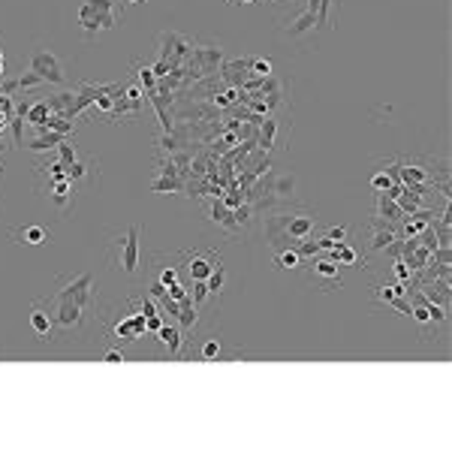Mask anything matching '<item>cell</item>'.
<instances>
[{"mask_svg":"<svg viewBox=\"0 0 452 452\" xmlns=\"http://www.w3.org/2000/svg\"><path fill=\"white\" fill-rule=\"evenodd\" d=\"M281 30H284V37H289V39H301V37H308V34H317V21H314V15H310L305 6H301L296 15L284 18Z\"/></svg>","mask_w":452,"mask_h":452,"instance_id":"obj_7","label":"cell"},{"mask_svg":"<svg viewBox=\"0 0 452 452\" xmlns=\"http://www.w3.org/2000/svg\"><path fill=\"white\" fill-rule=\"evenodd\" d=\"M157 338L169 350V356H181V350H184V329H181L178 322H163V326L157 329Z\"/></svg>","mask_w":452,"mask_h":452,"instance_id":"obj_12","label":"cell"},{"mask_svg":"<svg viewBox=\"0 0 452 452\" xmlns=\"http://www.w3.org/2000/svg\"><path fill=\"white\" fill-rule=\"evenodd\" d=\"M42 196H46L61 214L70 211L75 206V181H70L67 175L49 178V187H42Z\"/></svg>","mask_w":452,"mask_h":452,"instance_id":"obj_6","label":"cell"},{"mask_svg":"<svg viewBox=\"0 0 452 452\" xmlns=\"http://www.w3.org/2000/svg\"><path fill=\"white\" fill-rule=\"evenodd\" d=\"M136 70H139V79H142L145 88H148V91H154V79H157L154 70H151V67H136Z\"/></svg>","mask_w":452,"mask_h":452,"instance_id":"obj_28","label":"cell"},{"mask_svg":"<svg viewBox=\"0 0 452 452\" xmlns=\"http://www.w3.org/2000/svg\"><path fill=\"white\" fill-rule=\"evenodd\" d=\"M184 260H187V275L190 281H206V277L220 265V253L214 251H202V247H193V251H184Z\"/></svg>","mask_w":452,"mask_h":452,"instance_id":"obj_5","label":"cell"},{"mask_svg":"<svg viewBox=\"0 0 452 452\" xmlns=\"http://www.w3.org/2000/svg\"><path fill=\"white\" fill-rule=\"evenodd\" d=\"M268 196H265V206H289V202H296V193H299V175L296 172H284V175H277L268 181Z\"/></svg>","mask_w":452,"mask_h":452,"instance_id":"obj_4","label":"cell"},{"mask_svg":"<svg viewBox=\"0 0 452 452\" xmlns=\"http://www.w3.org/2000/svg\"><path fill=\"white\" fill-rule=\"evenodd\" d=\"M103 362H109V365L124 362V347H109V350L103 353Z\"/></svg>","mask_w":452,"mask_h":452,"instance_id":"obj_29","label":"cell"},{"mask_svg":"<svg viewBox=\"0 0 452 452\" xmlns=\"http://www.w3.org/2000/svg\"><path fill=\"white\" fill-rule=\"evenodd\" d=\"M139 239H142V226L133 223V226H127L124 232H118L115 239L109 241V263H112L115 272H124L130 277L139 272V253H142Z\"/></svg>","mask_w":452,"mask_h":452,"instance_id":"obj_2","label":"cell"},{"mask_svg":"<svg viewBox=\"0 0 452 452\" xmlns=\"http://www.w3.org/2000/svg\"><path fill=\"white\" fill-rule=\"evenodd\" d=\"M308 272L310 277H320V281H326V287H341V272H338V263L335 260H322V253L314 256L308 265Z\"/></svg>","mask_w":452,"mask_h":452,"instance_id":"obj_11","label":"cell"},{"mask_svg":"<svg viewBox=\"0 0 452 452\" xmlns=\"http://www.w3.org/2000/svg\"><path fill=\"white\" fill-rule=\"evenodd\" d=\"M55 142H61V136H55V133H49V139H37L34 145V151H46V148H55Z\"/></svg>","mask_w":452,"mask_h":452,"instance_id":"obj_31","label":"cell"},{"mask_svg":"<svg viewBox=\"0 0 452 452\" xmlns=\"http://www.w3.org/2000/svg\"><path fill=\"white\" fill-rule=\"evenodd\" d=\"M347 235H350V226H329V230H326V239H329L332 244L347 241Z\"/></svg>","mask_w":452,"mask_h":452,"instance_id":"obj_25","label":"cell"},{"mask_svg":"<svg viewBox=\"0 0 452 452\" xmlns=\"http://www.w3.org/2000/svg\"><path fill=\"white\" fill-rule=\"evenodd\" d=\"M0 61H4V49H0Z\"/></svg>","mask_w":452,"mask_h":452,"instance_id":"obj_35","label":"cell"},{"mask_svg":"<svg viewBox=\"0 0 452 452\" xmlns=\"http://www.w3.org/2000/svg\"><path fill=\"white\" fill-rule=\"evenodd\" d=\"M230 4H260V0H230Z\"/></svg>","mask_w":452,"mask_h":452,"instance_id":"obj_33","label":"cell"},{"mask_svg":"<svg viewBox=\"0 0 452 452\" xmlns=\"http://www.w3.org/2000/svg\"><path fill=\"white\" fill-rule=\"evenodd\" d=\"M15 84H18V88H25V91H27V88H37V84H46V82H42L37 73H30V70H27L25 75H18Z\"/></svg>","mask_w":452,"mask_h":452,"instance_id":"obj_27","label":"cell"},{"mask_svg":"<svg viewBox=\"0 0 452 452\" xmlns=\"http://www.w3.org/2000/svg\"><path fill=\"white\" fill-rule=\"evenodd\" d=\"M377 218L389 220V223H398L404 218V211L398 208V202L392 196H386V193H377Z\"/></svg>","mask_w":452,"mask_h":452,"instance_id":"obj_15","label":"cell"},{"mask_svg":"<svg viewBox=\"0 0 452 452\" xmlns=\"http://www.w3.org/2000/svg\"><path fill=\"white\" fill-rule=\"evenodd\" d=\"M42 118H46V103H39V106H37L34 115H30V121H34V124H42Z\"/></svg>","mask_w":452,"mask_h":452,"instance_id":"obj_32","label":"cell"},{"mask_svg":"<svg viewBox=\"0 0 452 452\" xmlns=\"http://www.w3.org/2000/svg\"><path fill=\"white\" fill-rule=\"evenodd\" d=\"M386 166H389V163H386ZM368 184H371L374 193H386V190L395 184V172H392V166H389V169H377L374 175H371Z\"/></svg>","mask_w":452,"mask_h":452,"instance_id":"obj_20","label":"cell"},{"mask_svg":"<svg viewBox=\"0 0 452 452\" xmlns=\"http://www.w3.org/2000/svg\"><path fill=\"white\" fill-rule=\"evenodd\" d=\"M124 18V6L121 0H84L79 6V25L82 34L94 39L96 34H106V30H115Z\"/></svg>","mask_w":452,"mask_h":452,"instance_id":"obj_1","label":"cell"},{"mask_svg":"<svg viewBox=\"0 0 452 452\" xmlns=\"http://www.w3.org/2000/svg\"><path fill=\"white\" fill-rule=\"evenodd\" d=\"M371 296H374L377 301H383V305H392L395 299L407 296V287H404V284H386V287L374 284V287H371Z\"/></svg>","mask_w":452,"mask_h":452,"instance_id":"obj_16","label":"cell"},{"mask_svg":"<svg viewBox=\"0 0 452 452\" xmlns=\"http://www.w3.org/2000/svg\"><path fill=\"white\" fill-rule=\"evenodd\" d=\"M9 235H13L15 244H25V247H42L51 241V232L39 223H25V226H18V230H9Z\"/></svg>","mask_w":452,"mask_h":452,"instance_id":"obj_8","label":"cell"},{"mask_svg":"<svg viewBox=\"0 0 452 452\" xmlns=\"http://www.w3.org/2000/svg\"><path fill=\"white\" fill-rule=\"evenodd\" d=\"M272 70H275V63L268 58H251V75L253 79H268Z\"/></svg>","mask_w":452,"mask_h":452,"instance_id":"obj_22","label":"cell"},{"mask_svg":"<svg viewBox=\"0 0 452 452\" xmlns=\"http://www.w3.org/2000/svg\"><path fill=\"white\" fill-rule=\"evenodd\" d=\"M58 151H61V163H73V160H75V148H73V142H61Z\"/></svg>","mask_w":452,"mask_h":452,"instance_id":"obj_30","label":"cell"},{"mask_svg":"<svg viewBox=\"0 0 452 452\" xmlns=\"http://www.w3.org/2000/svg\"><path fill=\"white\" fill-rule=\"evenodd\" d=\"M220 58H223L220 46H202V49H193V51H190V63L196 61V67H199L202 73H211V70L220 63Z\"/></svg>","mask_w":452,"mask_h":452,"instance_id":"obj_13","label":"cell"},{"mask_svg":"<svg viewBox=\"0 0 452 452\" xmlns=\"http://www.w3.org/2000/svg\"><path fill=\"white\" fill-rule=\"evenodd\" d=\"M151 190H184V181H181L178 175H163L151 184Z\"/></svg>","mask_w":452,"mask_h":452,"instance_id":"obj_23","label":"cell"},{"mask_svg":"<svg viewBox=\"0 0 452 452\" xmlns=\"http://www.w3.org/2000/svg\"><path fill=\"white\" fill-rule=\"evenodd\" d=\"M157 281L163 284L166 289H169V287H175V284H181V281H178V268H175V265H163V268L157 272Z\"/></svg>","mask_w":452,"mask_h":452,"instance_id":"obj_24","label":"cell"},{"mask_svg":"<svg viewBox=\"0 0 452 452\" xmlns=\"http://www.w3.org/2000/svg\"><path fill=\"white\" fill-rule=\"evenodd\" d=\"M275 265L281 272H289V268H299L301 265V256L296 247H284V251H275Z\"/></svg>","mask_w":452,"mask_h":452,"instance_id":"obj_19","label":"cell"},{"mask_svg":"<svg viewBox=\"0 0 452 452\" xmlns=\"http://www.w3.org/2000/svg\"><path fill=\"white\" fill-rule=\"evenodd\" d=\"M30 73H37L46 84H61V88L67 84V73H63L58 55L49 49H42V46L30 55Z\"/></svg>","mask_w":452,"mask_h":452,"instance_id":"obj_3","label":"cell"},{"mask_svg":"<svg viewBox=\"0 0 452 452\" xmlns=\"http://www.w3.org/2000/svg\"><path fill=\"white\" fill-rule=\"evenodd\" d=\"M329 253H332V260H335L338 265H356V263H359V253H356V247H353L350 241L335 244Z\"/></svg>","mask_w":452,"mask_h":452,"instance_id":"obj_18","label":"cell"},{"mask_svg":"<svg viewBox=\"0 0 452 452\" xmlns=\"http://www.w3.org/2000/svg\"><path fill=\"white\" fill-rule=\"evenodd\" d=\"M30 329H34V335L39 341H51V338H55V317H51V310L42 308L39 301L34 305V310H30Z\"/></svg>","mask_w":452,"mask_h":452,"instance_id":"obj_10","label":"cell"},{"mask_svg":"<svg viewBox=\"0 0 452 452\" xmlns=\"http://www.w3.org/2000/svg\"><path fill=\"white\" fill-rule=\"evenodd\" d=\"M124 4H145V0H124Z\"/></svg>","mask_w":452,"mask_h":452,"instance_id":"obj_34","label":"cell"},{"mask_svg":"<svg viewBox=\"0 0 452 452\" xmlns=\"http://www.w3.org/2000/svg\"><path fill=\"white\" fill-rule=\"evenodd\" d=\"M196 356H199L202 362H220V359H226L220 338H206V341H202V347H199Z\"/></svg>","mask_w":452,"mask_h":452,"instance_id":"obj_17","label":"cell"},{"mask_svg":"<svg viewBox=\"0 0 452 452\" xmlns=\"http://www.w3.org/2000/svg\"><path fill=\"white\" fill-rule=\"evenodd\" d=\"M268 4H277V0H268Z\"/></svg>","mask_w":452,"mask_h":452,"instance_id":"obj_36","label":"cell"},{"mask_svg":"<svg viewBox=\"0 0 452 452\" xmlns=\"http://www.w3.org/2000/svg\"><path fill=\"white\" fill-rule=\"evenodd\" d=\"M275 136H277V118H265L263 133H260V148H263V151H272V148H275Z\"/></svg>","mask_w":452,"mask_h":452,"instance_id":"obj_21","label":"cell"},{"mask_svg":"<svg viewBox=\"0 0 452 452\" xmlns=\"http://www.w3.org/2000/svg\"><path fill=\"white\" fill-rule=\"evenodd\" d=\"M392 272H395V277H398L401 284H410V281H413V272L407 268L404 260H395V263H392Z\"/></svg>","mask_w":452,"mask_h":452,"instance_id":"obj_26","label":"cell"},{"mask_svg":"<svg viewBox=\"0 0 452 452\" xmlns=\"http://www.w3.org/2000/svg\"><path fill=\"white\" fill-rule=\"evenodd\" d=\"M251 79H253L251 75V58L247 61H232V63H226L223 67V82L232 84V88H239V84L251 82Z\"/></svg>","mask_w":452,"mask_h":452,"instance_id":"obj_14","label":"cell"},{"mask_svg":"<svg viewBox=\"0 0 452 452\" xmlns=\"http://www.w3.org/2000/svg\"><path fill=\"white\" fill-rule=\"evenodd\" d=\"M341 6V0H305V9L310 15H314L317 21V30H335V25H332V18H335V9Z\"/></svg>","mask_w":452,"mask_h":452,"instance_id":"obj_9","label":"cell"}]
</instances>
